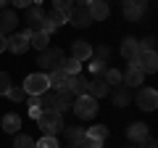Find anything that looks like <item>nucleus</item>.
Wrapping results in <instances>:
<instances>
[{
	"label": "nucleus",
	"instance_id": "obj_18",
	"mask_svg": "<svg viewBox=\"0 0 158 148\" xmlns=\"http://www.w3.org/2000/svg\"><path fill=\"white\" fill-rule=\"evenodd\" d=\"M121 56H124L127 61H135V58L140 56V45H137L135 37H124V40H121Z\"/></svg>",
	"mask_w": 158,
	"mask_h": 148
},
{
	"label": "nucleus",
	"instance_id": "obj_36",
	"mask_svg": "<svg viewBox=\"0 0 158 148\" xmlns=\"http://www.w3.org/2000/svg\"><path fill=\"white\" fill-rule=\"evenodd\" d=\"M53 6H56V11H63V13H66L69 8L74 6V0H53Z\"/></svg>",
	"mask_w": 158,
	"mask_h": 148
},
{
	"label": "nucleus",
	"instance_id": "obj_9",
	"mask_svg": "<svg viewBox=\"0 0 158 148\" xmlns=\"http://www.w3.org/2000/svg\"><path fill=\"white\" fill-rule=\"evenodd\" d=\"M42 19H45V11L34 3V6H29V8H24V24H27L29 29H40V24H42Z\"/></svg>",
	"mask_w": 158,
	"mask_h": 148
},
{
	"label": "nucleus",
	"instance_id": "obj_33",
	"mask_svg": "<svg viewBox=\"0 0 158 148\" xmlns=\"http://www.w3.org/2000/svg\"><path fill=\"white\" fill-rule=\"evenodd\" d=\"M92 56H95L98 61H108V56H111V48H108V45H100V48H95V50H92Z\"/></svg>",
	"mask_w": 158,
	"mask_h": 148
},
{
	"label": "nucleus",
	"instance_id": "obj_41",
	"mask_svg": "<svg viewBox=\"0 0 158 148\" xmlns=\"http://www.w3.org/2000/svg\"><path fill=\"white\" fill-rule=\"evenodd\" d=\"M6 50V34H0V53Z\"/></svg>",
	"mask_w": 158,
	"mask_h": 148
},
{
	"label": "nucleus",
	"instance_id": "obj_12",
	"mask_svg": "<svg viewBox=\"0 0 158 148\" xmlns=\"http://www.w3.org/2000/svg\"><path fill=\"white\" fill-rule=\"evenodd\" d=\"M87 95H92L98 101V98H106V95H111V87H108V82L103 80V77H95V80L87 85Z\"/></svg>",
	"mask_w": 158,
	"mask_h": 148
},
{
	"label": "nucleus",
	"instance_id": "obj_31",
	"mask_svg": "<svg viewBox=\"0 0 158 148\" xmlns=\"http://www.w3.org/2000/svg\"><path fill=\"white\" fill-rule=\"evenodd\" d=\"M11 87H13L11 85V74H8V72H0V95H6Z\"/></svg>",
	"mask_w": 158,
	"mask_h": 148
},
{
	"label": "nucleus",
	"instance_id": "obj_23",
	"mask_svg": "<svg viewBox=\"0 0 158 148\" xmlns=\"http://www.w3.org/2000/svg\"><path fill=\"white\" fill-rule=\"evenodd\" d=\"M85 137H90V140H98V143H103L108 137V127H103V124H95V127H90V130L85 132Z\"/></svg>",
	"mask_w": 158,
	"mask_h": 148
},
{
	"label": "nucleus",
	"instance_id": "obj_17",
	"mask_svg": "<svg viewBox=\"0 0 158 148\" xmlns=\"http://www.w3.org/2000/svg\"><path fill=\"white\" fill-rule=\"evenodd\" d=\"M87 11H90L92 21H103V19H108L111 8H108V3H103V0H92L90 6H87Z\"/></svg>",
	"mask_w": 158,
	"mask_h": 148
},
{
	"label": "nucleus",
	"instance_id": "obj_39",
	"mask_svg": "<svg viewBox=\"0 0 158 148\" xmlns=\"http://www.w3.org/2000/svg\"><path fill=\"white\" fill-rule=\"evenodd\" d=\"M140 148H158V143L153 140V137H145V140L140 143Z\"/></svg>",
	"mask_w": 158,
	"mask_h": 148
},
{
	"label": "nucleus",
	"instance_id": "obj_4",
	"mask_svg": "<svg viewBox=\"0 0 158 148\" xmlns=\"http://www.w3.org/2000/svg\"><path fill=\"white\" fill-rule=\"evenodd\" d=\"M63 50L61 48H50L48 45L45 50L40 53V66L45 69V72H56V69H61V61H63Z\"/></svg>",
	"mask_w": 158,
	"mask_h": 148
},
{
	"label": "nucleus",
	"instance_id": "obj_2",
	"mask_svg": "<svg viewBox=\"0 0 158 148\" xmlns=\"http://www.w3.org/2000/svg\"><path fill=\"white\" fill-rule=\"evenodd\" d=\"M71 111L77 114V119H92L98 114V101L92 95H79V98H74Z\"/></svg>",
	"mask_w": 158,
	"mask_h": 148
},
{
	"label": "nucleus",
	"instance_id": "obj_35",
	"mask_svg": "<svg viewBox=\"0 0 158 148\" xmlns=\"http://www.w3.org/2000/svg\"><path fill=\"white\" fill-rule=\"evenodd\" d=\"M48 19H50V21L56 24V27H61V24H66V13H63V11H53V13H50Z\"/></svg>",
	"mask_w": 158,
	"mask_h": 148
},
{
	"label": "nucleus",
	"instance_id": "obj_27",
	"mask_svg": "<svg viewBox=\"0 0 158 148\" xmlns=\"http://www.w3.org/2000/svg\"><path fill=\"white\" fill-rule=\"evenodd\" d=\"M103 80L108 82V87H121V72L118 69H106V74H103Z\"/></svg>",
	"mask_w": 158,
	"mask_h": 148
},
{
	"label": "nucleus",
	"instance_id": "obj_25",
	"mask_svg": "<svg viewBox=\"0 0 158 148\" xmlns=\"http://www.w3.org/2000/svg\"><path fill=\"white\" fill-rule=\"evenodd\" d=\"M121 13H124L129 21H137V19H142V8H137V6H132V3H121Z\"/></svg>",
	"mask_w": 158,
	"mask_h": 148
},
{
	"label": "nucleus",
	"instance_id": "obj_14",
	"mask_svg": "<svg viewBox=\"0 0 158 148\" xmlns=\"http://www.w3.org/2000/svg\"><path fill=\"white\" fill-rule=\"evenodd\" d=\"M48 85H50V90H56V93L66 90V87H69V74L61 72V69H56V72L48 74Z\"/></svg>",
	"mask_w": 158,
	"mask_h": 148
},
{
	"label": "nucleus",
	"instance_id": "obj_10",
	"mask_svg": "<svg viewBox=\"0 0 158 148\" xmlns=\"http://www.w3.org/2000/svg\"><path fill=\"white\" fill-rule=\"evenodd\" d=\"M16 24H19V16H16V11H11V8H3L0 11V34H11V32H16Z\"/></svg>",
	"mask_w": 158,
	"mask_h": 148
},
{
	"label": "nucleus",
	"instance_id": "obj_15",
	"mask_svg": "<svg viewBox=\"0 0 158 148\" xmlns=\"http://www.w3.org/2000/svg\"><path fill=\"white\" fill-rule=\"evenodd\" d=\"M87 85H90V82H87L82 74H74V77H69V87L66 90L71 93L74 98H79V95H87Z\"/></svg>",
	"mask_w": 158,
	"mask_h": 148
},
{
	"label": "nucleus",
	"instance_id": "obj_1",
	"mask_svg": "<svg viewBox=\"0 0 158 148\" xmlns=\"http://www.w3.org/2000/svg\"><path fill=\"white\" fill-rule=\"evenodd\" d=\"M37 127L42 130V135L48 137H58V132H63V114H58V111H42V114L37 116Z\"/></svg>",
	"mask_w": 158,
	"mask_h": 148
},
{
	"label": "nucleus",
	"instance_id": "obj_32",
	"mask_svg": "<svg viewBox=\"0 0 158 148\" xmlns=\"http://www.w3.org/2000/svg\"><path fill=\"white\" fill-rule=\"evenodd\" d=\"M37 148H61V146H58V137L42 135V140H37Z\"/></svg>",
	"mask_w": 158,
	"mask_h": 148
},
{
	"label": "nucleus",
	"instance_id": "obj_16",
	"mask_svg": "<svg viewBox=\"0 0 158 148\" xmlns=\"http://www.w3.org/2000/svg\"><path fill=\"white\" fill-rule=\"evenodd\" d=\"M127 137H129V143H137V146H140L145 137H150V135H148V124H145V122H135V124H129Z\"/></svg>",
	"mask_w": 158,
	"mask_h": 148
},
{
	"label": "nucleus",
	"instance_id": "obj_20",
	"mask_svg": "<svg viewBox=\"0 0 158 148\" xmlns=\"http://www.w3.org/2000/svg\"><path fill=\"white\" fill-rule=\"evenodd\" d=\"M71 103H74V95H71L69 90H61V93H56V106H53V111L63 114V111L71 108Z\"/></svg>",
	"mask_w": 158,
	"mask_h": 148
},
{
	"label": "nucleus",
	"instance_id": "obj_28",
	"mask_svg": "<svg viewBox=\"0 0 158 148\" xmlns=\"http://www.w3.org/2000/svg\"><path fill=\"white\" fill-rule=\"evenodd\" d=\"M63 132H66L71 146H79V143L85 140V130H79V127H63Z\"/></svg>",
	"mask_w": 158,
	"mask_h": 148
},
{
	"label": "nucleus",
	"instance_id": "obj_11",
	"mask_svg": "<svg viewBox=\"0 0 158 148\" xmlns=\"http://www.w3.org/2000/svg\"><path fill=\"white\" fill-rule=\"evenodd\" d=\"M71 58H77L79 63H85L92 58V45L87 40H74L71 42Z\"/></svg>",
	"mask_w": 158,
	"mask_h": 148
},
{
	"label": "nucleus",
	"instance_id": "obj_21",
	"mask_svg": "<svg viewBox=\"0 0 158 148\" xmlns=\"http://www.w3.org/2000/svg\"><path fill=\"white\" fill-rule=\"evenodd\" d=\"M0 127H3L8 135H16V132L21 130V116H19V114H6L3 122H0Z\"/></svg>",
	"mask_w": 158,
	"mask_h": 148
},
{
	"label": "nucleus",
	"instance_id": "obj_7",
	"mask_svg": "<svg viewBox=\"0 0 158 148\" xmlns=\"http://www.w3.org/2000/svg\"><path fill=\"white\" fill-rule=\"evenodd\" d=\"M66 21L69 24H74V27H90L92 24V16H90V11H87V6H71L66 11Z\"/></svg>",
	"mask_w": 158,
	"mask_h": 148
},
{
	"label": "nucleus",
	"instance_id": "obj_40",
	"mask_svg": "<svg viewBox=\"0 0 158 148\" xmlns=\"http://www.w3.org/2000/svg\"><path fill=\"white\" fill-rule=\"evenodd\" d=\"M127 3H132V6H137V8H142V11H145V6H148V0H127Z\"/></svg>",
	"mask_w": 158,
	"mask_h": 148
},
{
	"label": "nucleus",
	"instance_id": "obj_8",
	"mask_svg": "<svg viewBox=\"0 0 158 148\" xmlns=\"http://www.w3.org/2000/svg\"><path fill=\"white\" fill-rule=\"evenodd\" d=\"M135 103L142 108V111H156L158 106V93L153 90V87H140L135 95Z\"/></svg>",
	"mask_w": 158,
	"mask_h": 148
},
{
	"label": "nucleus",
	"instance_id": "obj_43",
	"mask_svg": "<svg viewBox=\"0 0 158 148\" xmlns=\"http://www.w3.org/2000/svg\"><path fill=\"white\" fill-rule=\"evenodd\" d=\"M6 3H8V0H0V11H3V8H6Z\"/></svg>",
	"mask_w": 158,
	"mask_h": 148
},
{
	"label": "nucleus",
	"instance_id": "obj_46",
	"mask_svg": "<svg viewBox=\"0 0 158 148\" xmlns=\"http://www.w3.org/2000/svg\"><path fill=\"white\" fill-rule=\"evenodd\" d=\"M103 3H108V0H103Z\"/></svg>",
	"mask_w": 158,
	"mask_h": 148
},
{
	"label": "nucleus",
	"instance_id": "obj_42",
	"mask_svg": "<svg viewBox=\"0 0 158 148\" xmlns=\"http://www.w3.org/2000/svg\"><path fill=\"white\" fill-rule=\"evenodd\" d=\"M92 0H74V6H90Z\"/></svg>",
	"mask_w": 158,
	"mask_h": 148
},
{
	"label": "nucleus",
	"instance_id": "obj_13",
	"mask_svg": "<svg viewBox=\"0 0 158 148\" xmlns=\"http://www.w3.org/2000/svg\"><path fill=\"white\" fill-rule=\"evenodd\" d=\"M142 80H145V74H142L140 69H135V66H129L121 74V85L124 87H142Z\"/></svg>",
	"mask_w": 158,
	"mask_h": 148
},
{
	"label": "nucleus",
	"instance_id": "obj_37",
	"mask_svg": "<svg viewBox=\"0 0 158 148\" xmlns=\"http://www.w3.org/2000/svg\"><path fill=\"white\" fill-rule=\"evenodd\" d=\"M79 148H103V143H98V140H90V137H85V140L79 143Z\"/></svg>",
	"mask_w": 158,
	"mask_h": 148
},
{
	"label": "nucleus",
	"instance_id": "obj_5",
	"mask_svg": "<svg viewBox=\"0 0 158 148\" xmlns=\"http://www.w3.org/2000/svg\"><path fill=\"white\" fill-rule=\"evenodd\" d=\"M29 32H32V29H24V32H11V37H6V50L16 53V56L27 53V50H29Z\"/></svg>",
	"mask_w": 158,
	"mask_h": 148
},
{
	"label": "nucleus",
	"instance_id": "obj_38",
	"mask_svg": "<svg viewBox=\"0 0 158 148\" xmlns=\"http://www.w3.org/2000/svg\"><path fill=\"white\" fill-rule=\"evenodd\" d=\"M8 3H13V8H29V6H34V0H8Z\"/></svg>",
	"mask_w": 158,
	"mask_h": 148
},
{
	"label": "nucleus",
	"instance_id": "obj_22",
	"mask_svg": "<svg viewBox=\"0 0 158 148\" xmlns=\"http://www.w3.org/2000/svg\"><path fill=\"white\" fill-rule=\"evenodd\" d=\"M111 98H113V106H127V103L132 101V93H129V87H116V90L111 93Z\"/></svg>",
	"mask_w": 158,
	"mask_h": 148
},
{
	"label": "nucleus",
	"instance_id": "obj_24",
	"mask_svg": "<svg viewBox=\"0 0 158 148\" xmlns=\"http://www.w3.org/2000/svg\"><path fill=\"white\" fill-rule=\"evenodd\" d=\"M61 72H66L69 77H74V74L82 72V63H79L77 58H63V61H61Z\"/></svg>",
	"mask_w": 158,
	"mask_h": 148
},
{
	"label": "nucleus",
	"instance_id": "obj_26",
	"mask_svg": "<svg viewBox=\"0 0 158 148\" xmlns=\"http://www.w3.org/2000/svg\"><path fill=\"white\" fill-rule=\"evenodd\" d=\"M13 148H37V143H34V137H32V135L16 132V137H13Z\"/></svg>",
	"mask_w": 158,
	"mask_h": 148
},
{
	"label": "nucleus",
	"instance_id": "obj_3",
	"mask_svg": "<svg viewBox=\"0 0 158 148\" xmlns=\"http://www.w3.org/2000/svg\"><path fill=\"white\" fill-rule=\"evenodd\" d=\"M48 90H50L48 74H42V72H34V74H29L27 80H24V93H27V95H42V93H48Z\"/></svg>",
	"mask_w": 158,
	"mask_h": 148
},
{
	"label": "nucleus",
	"instance_id": "obj_34",
	"mask_svg": "<svg viewBox=\"0 0 158 148\" xmlns=\"http://www.w3.org/2000/svg\"><path fill=\"white\" fill-rule=\"evenodd\" d=\"M137 45H140V50H156V37H153V34H148L145 40L137 42Z\"/></svg>",
	"mask_w": 158,
	"mask_h": 148
},
{
	"label": "nucleus",
	"instance_id": "obj_19",
	"mask_svg": "<svg viewBox=\"0 0 158 148\" xmlns=\"http://www.w3.org/2000/svg\"><path fill=\"white\" fill-rule=\"evenodd\" d=\"M48 42H50V34H45L42 29H34V32H29V48H37L40 53L48 48Z\"/></svg>",
	"mask_w": 158,
	"mask_h": 148
},
{
	"label": "nucleus",
	"instance_id": "obj_45",
	"mask_svg": "<svg viewBox=\"0 0 158 148\" xmlns=\"http://www.w3.org/2000/svg\"><path fill=\"white\" fill-rule=\"evenodd\" d=\"M69 148H79V146H69Z\"/></svg>",
	"mask_w": 158,
	"mask_h": 148
},
{
	"label": "nucleus",
	"instance_id": "obj_30",
	"mask_svg": "<svg viewBox=\"0 0 158 148\" xmlns=\"http://www.w3.org/2000/svg\"><path fill=\"white\" fill-rule=\"evenodd\" d=\"M106 61H98V58H92V61H90V72L92 74H95V77H103V74H106Z\"/></svg>",
	"mask_w": 158,
	"mask_h": 148
},
{
	"label": "nucleus",
	"instance_id": "obj_6",
	"mask_svg": "<svg viewBox=\"0 0 158 148\" xmlns=\"http://www.w3.org/2000/svg\"><path fill=\"white\" fill-rule=\"evenodd\" d=\"M129 66L140 69L142 74H153V72L158 69V56H156V50H140V56H137L135 61H129Z\"/></svg>",
	"mask_w": 158,
	"mask_h": 148
},
{
	"label": "nucleus",
	"instance_id": "obj_44",
	"mask_svg": "<svg viewBox=\"0 0 158 148\" xmlns=\"http://www.w3.org/2000/svg\"><path fill=\"white\" fill-rule=\"evenodd\" d=\"M34 3H37V6H40V3H42V0H34Z\"/></svg>",
	"mask_w": 158,
	"mask_h": 148
},
{
	"label": "nucleus",
	"instance_id": "obj_29",
	"mask_svg": "<svg viewBox=\"0 0 158 148\" xmlns=\"http://www.w3.org/2000/svg\"><path fill=\"white\" fill-rule=\"evenodd\" d=\"M6 98H8V101H13V103H21L24 98H27V93H24V87H11V90L6 93Z\"/></svg>",
	"mask_w": 158,
	"mask_h": 148
}]
</instances>
